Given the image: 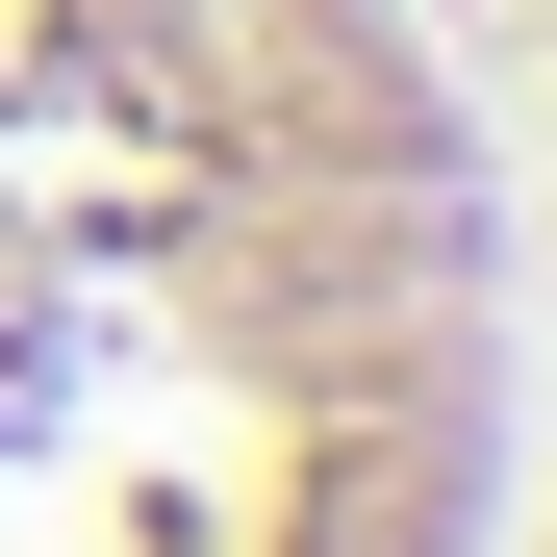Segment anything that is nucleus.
Segmentation results:
<instances>
[{
    "label": "nucleus",
    "instance_id": "f257e3e1",
    "mask_svg": "<svg viewBox=\"0 0 557 557\" xmlns=\"http://www.w3.org/2000/svg\"><path fill=\"white\" fill-rule=\"evenodd\" d=\"M532 406L431 0H0V557H507Z\"/></svg>",
    "mask_w": 557,
    "mask_h": 557
},
{
    "label": "nucleus",
    "instance_id": "f03ea898",
    "mask_svg": "<svg viewBox=\"0 0 557 557\" xmlns=\"http://www.w3.org/2000/svg\"><path fill=\"white\" fill-rule=\"evenodd\" d=\"M507 557H557V406H532V482H507Z\"/></svg>",
    "mask_w": 557,
    "mask_h": 557
}]
</instances>
